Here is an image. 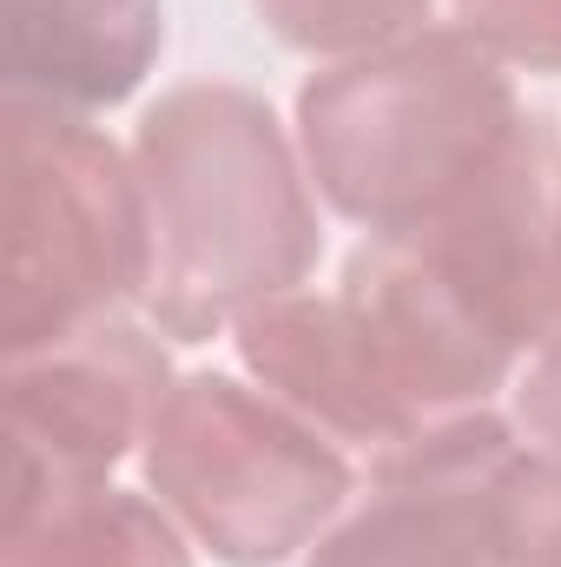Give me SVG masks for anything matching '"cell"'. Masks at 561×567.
<instances>
[{
	"instance_id": "obj_3",
	"label": "cell",
	"mask_w": 561,
	"mask_h": 567,
	"mask_svg": "<svg viewBox=\"0 0 561 567\" xmlns=\"http://www.w3.org/2000/svg\"><path fill=\"white\" fill-rule=\"evenodd\" d=\"M145 488L225 567H278L317 548V535L350 508L357 475L344 449L272 390L198 370L152 410Z\"/></svg>"
},
{
	"instance_id": "obj_7",
	"label": "cell",
	"mask_w": 561,
	"mask_h": 567,
	"mask_svg": "<svg viewBox=\"0 0 561 567\" xmlns=\"http://www.w3.org/2000/svg\"><path fill=\"white\" fill-rule=\"evenodd\" d=\"M337 297L357 310V323L370 330L384 370L417 403L422 423L489 410V396L522 363V350L496 330V317L462 284L442 278L417 245L364 238L350 251V265H344Z\"/></svg>"
},
{
	"instance_id": "obj_13",
	"label": "cell",
	"mask_w": 561,
	"mask_h": 567,
	"mask_svg": "<svg viewBox=\"0 0 561 567\" xmlns=\"http://www.w3.org/2000/svg\"><path fill=\"white\" fill-rule=\"evenodd\" d=\"M509 567H561V455H529L516 482V555Z\"/></svg>"
},
{
	"instance_id": "obj_10",
	"label": "cell",
	"mask_w": 561,
	"mask_h": 567,
	"mask_svg": "<svg viewBox=\"0 0 561 567\" xmlns=\"http://www.w3.org/2000/svg\"><path fill=\"white\" fill-rule=\"evenodd\" d=\"M0 567H192V555L159 502L86 488L7 522Z\"/></svg>"
},
{
	"instance_id": "obj_9",
	"label": "cell",
	"mask_w": 561,
	"mask_h": 567,
	"mask_svg": "<svg viewBox=\"0 0 561 567\" xmlns=\"http://www.w3.org/2000/svg\"><path fill=\"white\" fill-rule=\"evenodd\" d=\"M165 47L159 0H7V93L106 113L133 100Z\"/></svg>"
},
{
	"instance_id": "obj_11",
	"label": "cell",
	"mask_w": 561,
	"mask_h": 567,
	"mask_svg": "<svg viewBox=\"0 0 561 567\" xmlns=\"http://www.w3.org/2000/svg\"><path fill=\"white\" fill-rule=\"evenodd\" d=\"M252 7L284 47L357 60L370 47H390V40L417 33L436 0H252Z\"/></svg>"
},
{
	"instance_id": "obj_2",
	"label": "cell",
	"mask_w": 561,
	"mask_h": 567,
	"mask_svg": "<svg viewBox=\"0 0 561 567\" xmlns=\"http://www.w3.org/2000/svg\"><path fill=\"white\" fill-rule=\"evenodd\" d=\"M509 66L462 27H417L324 66L297 93L310 185L370 238H410L449 212L522 133Z\"/></svg>"
},
{
	"instance_id": "obj_6",
	"label": "cell",
	"mask_w": 561,
	"mask_h": 567,
	"mask_svg": "<svg viewBox=\"0 0 561 567\" xmlns=\"http://www.w3.org/2000/svg\"><path fill=\"white\" fill-rule=\"evenodd\" d=\"M172 390L159 337L140 323H93L47 350L7 357V522L106 488V475L145 442L159 396Z\"/></svg>"
},
{
	"instance_id": "obj_4",
	"label": "cell",
	"mask_w": 561,
	"mask_h": 567,
	"mask_svg": "<svg viewBox=\"0 0 561 567\" xmlns=\"http://www.w3.org/2000/svg\"><path fill=\"white\" fill-rule=\"evenodd\" d=\"M145 290L140 172L86 113L7 93V357L120 317Z\"/></svg>"
},
{
	"instance_id": "obj_8",
	"label": "cell",
	"mask_w": 561,
	"mask_h": 567,
	"mask_svg": "<svg viewBox=\"0 0 561 567\" xmlns=\"http://www.w3.org/2000/svg\"><path fill=\"white\" fill-rule=\"evenodd\" d=\"M232 337L258 390H272L310 429H324L337 449L350 442V449H370L377 462L397 442H410L417 429H429L417 403L397 390V377L384 370L370 330L357 323L344 297H304V290L272 297Z\"/></svg>"
},
{
	"instance_id": "obj_5",
	"label": "cell",
	"mask_w": 561,
	"mask_h": 567,
	"mask_svg": "<svg viewBox=\"0 0 561 567\" xmlns=\"http://www.w3.org/2000/svg\"><path fill=\"white\" fill-rule=\"evenodd\" d=\"M522 468L529 449L496 410L442 416L370 462V488L304 567H509Z\"/></svg>"
},
{
	"instance_id": "obj_14",
	"label": "cell",
	"mask_w": 561,
	"mask_h": 567,
	"mask_svg": "<svg viewBox=\"0 0 561 567\" xmlns=\"http://www.w3.org/2000/svg\"><path fill=\"white\" fill-rule=\"evenodd\" d=\"M516 423L522 435L549 442V455H561V323L529 350V370L516 383Z\"/></svg>"
},
{
	"instance_id": "obj_12",
	"label": "cell",
	"mask_w": 561,
	"mask_h": 567,
	"mask_svg": "<svg viewBox=\"0 0 561 567\" xmlns=\"http://www.w3.org/2000/svg\"><path fill=\"white\" fill-rule=\"evenodd\" d=\"M449 27L482 40L502 66L561 73V0H442Z\"/></svg>"
},
{
	"instance_id": "obj_1",
	"label": "cell",
	"mask_w": 561,
	"mask_h": 567,
	"mask_svg": "<svg viewBox=\"0 0 561 567\" xmlns=\"http://www.w3.org/2000/svg\"><path fill=\"white\" fill-rule=\"evenodd\" d=\"M145 198V317L205 343L310 278L324 231L278 113L225 80L172 86L133 133Z\"/></svg>"
}]
</instances>
